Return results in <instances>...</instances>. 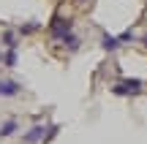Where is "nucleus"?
Returning a JSON list of instances; mask_svg holds the SVG:
<instances>
[{
	"label": "nucleus",
	"instance_id": "5",
	"mask_svg": "<svg viewBox=\"0 0 147 144\" xmlns=\"http://www.w3.org/2000/svg\"><path fill=\"white\" fill-rule=\"evenodd\" d=\"M117 46H120V41H117L115 35H104V49L106 52H115Z\"/></svg>",
	"mask_w": 147,
	"mask_h": 144
},
{
	"label": "nucleus",
	"instance_id": "9",
	"mask_svg": "<svg viewBox=\"0 0 147 144\" xmlns=\"http://www.w3.org/2000/svg\"><path fill=\"white\" fill-rule=\"evenodd\" d=\"M144 44H147V38H144Z\"/></svg>",
	"mask_w": 147,
	"mask_h": 144
},
{
	"label": "nucleus",
	"instance_id": "4",
	"mask_svg": "<svg viewBox=\"0 0 147 144\" xmlns=\"http://www.w3.org/2000/svg\"><path fill=\"white\" fill-rule=\"evenodd\" d=\"M16 92H19L16 82H0V95H16Z\"/></svg>",
	"mask_w": 147,
	"mask_h": 144
},
{
	"label": "nucleus",
	"instance_id": "6",
	"mask_svg": "<svg viewBox=\"0 0 147 144\" xmlns=\"http://www.w3.org/2000/svg\"><path fill=\"white\" fill-rule=\"evenodd\" d=\"M14 131H16V123H14V120H8L5 125H0V136H11Z\"/></svg>",
	"mask_w": 147,
	"mask_h": 144
},
{
	"label": "nucleus",
	"instance_id": "8",
	"mask_svg": "<svg viewBox=\"0 0 147 144\" xmlns=\"http://www.w3.org/2000/svg\"><path fill=\"white\" fill-rule=\"evenodd\" d=\"M131 38H134V30H125L120 38H117V41H131Z\"/></svg>",
	"mask_w": 147,
	"mask_h": 144
},
{
	"label": "nucleus",
	"instance_id": "3",
	"mask_svg": "<svg viewBox=\"0 0 147 144\" xmlns=\"http://www.w3.org/2000/svg\"><path fill=\"white\" fill-rule=\"evenodd\" d=\"M44 136H47V128H44V125H36L30 133H25V141L27 144H36L38 139H44Z\"/></svg>",
	"mask_w": 147,
	"mask_h": 144
},
{
	"label": "nucleus",
	"instance_id": "1",
	"mask_svg": "<svg viewBox=\"0 0 147 144\" xmlns=\"http://www.w3.org/2000/svg\"><path fill=\"white\" fill-rule=\"evenodd\" d=\"M139 90H142V79H125L115 87L117 95H131V92H139Z\"/></svg>",
	"mask_w": 147,
	"mask_h": 144
},
{
	"label": "nucleus",
	"instance_id": "2",
	"mask_svg": "<svg viewBox=\"0 0 147 144\" xmlns=\"http://www.w3.org/2000/svg\"><path fill=\"white\" fill-rule=\"evenodd\" d=\"M71 33V19H63V16H55L52 19V35L55 38H63Z\"/></svg>",
	"mask_w": 147,
	"mask_h": 144
},
{
	"label": "nucleus",
	"instance_id": "7",
	"mask_svg": "<svg viewBox=\"0 0 147 144\" xmlns=\"http://www.w3.org/2000/svg\"><path fill=\"white\" fill-rule=\"evenodd\" d=\"M5 65H8V68H14V65H16V49H11V52L5 54Z\"/></svg>",
	"mask_w": 147,
	"mask_h": 144
}]
</instances>
